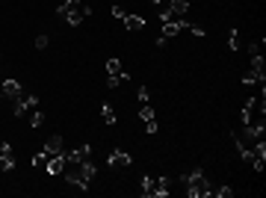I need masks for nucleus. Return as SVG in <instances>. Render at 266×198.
<instances>
[{
	"mask_svg": "<svg viewBox=\"0 0 266 198\" xmlns=\"http://www.w3.org/2000/svg\"><path fill=\"white\" fill-rule=\"evenodd\" d=\"M186 30H193V36H198V38H204V36H207V33H204V27H193V24H189Z\"/></svg>",
	"mask_w": 266,
	"mask_h": 198,
	"instance_id": "obj_27",
	"label": "nucleus"
},
{
	"mask_svg": "<svg viewBox=\"0 0 266 198\" xmlns=\"http://www.w3.org/2000/svg\"><path fill=\"white\" fill-rule=\"evenodd\" d=\"M145 130L154 136V133H157V118H154V122H145Z\"/></svg>",
	"mask_w": 266,
	"mask_h": 198,
	"instance_id": "obj_28",
	"label": "nucleus"
},
{
	"mask_svg": "<svg viewBox=\"0 0 266 198\" xmlns=\"http://www.w3.org/2000/svg\"><path fill=\"white\" fill-rule=\"evenodd\" d=\"M263 80H266V71H248V74H243V86H251V83H260L263 86Z\"/></svg>",
	"mask_w": 266,
	"mask_h": 198,
	"instance_id": "obj_15",
	"label": "nucleus"
},
{
	"mask_svg": "<svg viewBox=\"0 0 266 198\" xmlns=\"http://www.w3.org/2000/svg\"><path fill=\"white\" fill-rule=\"evenodd\" d=\"M148 3H154V6H166L169 0H148Z\"/></svg>",
	"mask_w": 266,
	"mask_h": 198,
	"instance_id": "obj_31",
	"label": "nucleus"
},
{
	"mask_svg": "<svg viewBox=\"0 0 266 198\" xmlns=\"http://www.w3.org/2000/svg\"><path fill=\"white\" fill-rule=\"evenodd\" d=\"M109 166L112 169H127L130 166V154L127 151H112L109 154Z\"/></svg>",
	"mask_w": 266,
	"mask_h": 198,
	"instance_id": "obj_10",
	"label": "nucleus"
},
{
	"mask_svg": "<svg viewBox=\"0 0 266 198\" xmlns=\"http://www.w3.org/2000/svg\"><path fill=\"white\" fill-rule=\"evenodd\" d=\"M65 180H68V186H74L77 192H86L89 189V183L95 180V175H98V169H95V163L92 160H83V163H71V166H65Z\"/></svg>",
	"mask_w": 266,
	"mask_h": 198,
	"instance_id": "obj_1",
	"label": "nucleus"
},
{
	"mask_svg": "<svg viewBox=\"0 0 266 198\" xmlns=\"http://www.w3.org/2000/svg\"><path fill=\"white\" fill-rule=\"evenodd\" d=\"M136 98H139V104H148V98H151V92H148V86H139V92H136Z\"/></svg>",
	"mask_w": 266,
	"mask_h": 198,
	"instance_id": "obj_23",
	"label": "nucleus"
},
{
	"mask_svg": "<svg viewBox=\"0 0 266 198\" xmlns=\"http://www.w3.org/2000/svg\"><path fill=\"white\" fill-rule=\"evenodd\" d=\"M213 195H216V198H231V195H234V189L225 183V186H216V189H213Z\"/></svg>",
	"mask_w": 266,
	"mask_h": 198,
	"instance_id": "obj_18",
	"label": "nucleus"
},
{
	"mask_svg": "<svg viewBox=\"0 0 266 198\" xmlns=\"http://www.w3.org/2000/svg\"><path fill=\"white\" fill-rule=\"evenodd\" d=\"M65 172V154H53L48 160V175H62Z\"/></svg>",
	"mask_w": 266,
	"mask_h": 198,
	"instance_id": "obj_12",
	"label": "nucleus"
},
{
	"mask_svg": "<svg viewBox=\"0 0 266 198\" xmlns=\"http://www.w3.org/2000/svg\"><path fill=\"white\" fill-rule=\"evenodd\" d=\"M139 118H142V122H154V109H151L148 104H142V109H139Z\"/></svg>",
	"mask_w": 266,
	"mask_h": 198,
	"instance_id": "obj_19",
	"label": "nucleus"
},
{
	"mask_svg": "<svg viewBox=\"0 0 266 198\" xmlns=\"http://www.w3.org/2000/svg\"><path fill=\"white\" fill-rule=\"evenodd\" d=\"M248 54H251V56H257V54H260V45H257V42H254V45H248Z\"/></svg>",
	"mask_w": 266,
	"mask_h": 198,
	"instance_id": "obj_30",
	"label": "nucleus"
},
{
	"mask_svg": "<svg viewBox=\"0 0 266 198\" xmlns=\"http://www.w3.org/2000/svg\"><path fill=\"white\" fill-rule=\"evenodd\" d=\"M15 169V151L9 142H0V172H12Z\"/></svg>",
	"mask_w": 266,
	"mask_h": 198,
	"instance_id": "obj_8",
	"label": "nucleus"
},
{
	"mask_svg": "<svg viewBox=\"0 0 266 198\" xmlns=\"http://www.w3.org/2000/svg\"><path fill=\"white\" fill-rule=\"evenodd\" d=\"M180 183L186 186V195L189 198H210L213 195V183L207 180V175L201 169H193V172L180 175Z\"/></svg>",
	"mask_w": 266,
	"mask_h": 198,
	"instance_id": "obj_2",
	"label": "nucleus"
},
{
	"mask_svg": "<svg viewBox=\"0 0 266 198\" xmlns=\"http://www.w3.org/2000/svg\"><path fill=\"white\" fill-rule=\"evenodd\" d=\"M122 74H124V71H122ZM122 74H109V77H106V86H109V89H116L119 80H122Z\"/></svg>",
	"mask_w": 266,
	"mask_h": 198,
	"instance_id": "obj_24",
	"label": "nucleus"
},
{
	"mask_svg": "<svg viewBox=\"0 0 266 198\" xmlns=\"http://www.w3.org/2000/svg\"><path fill=\"white\" fill-rule=\"evenodd\" d=\"M45 151H48V157H53V154H62V136H59V133H53V136L45 142Z\"/></svg>",
	"mask_w": 266,
	"mask_h": 198,
	"instance_id": "obj_14",
	"label": "nucleus"
},
{
	"mask_svg": "<svg viewBox=\"0 0 266 198\" xmlns=\"http://www.w3.org/2000/svg\"><path fill=\"white\" fill-rule=\"evenodd\" d=\"M189 24H186V18H180V21H169V24H163V38H175L180 30H186Z\"/></svg>",
	"mask_w": 266,
	"mask_h": 198,
	"instance_id": "obj_11",
	"label": "nucleus"
},
{
	"mask_svg": "<svg viewBox=\"0 0 266 198\" xmlns=\"http://www.w3.org/2000/svg\"><path fill=\"white\" fill-rule=\"evenodd\" d=\"M48 160H51V157H48V151H39V154L33 157V166H45Z\"/></svg>",
	"mask_w": 266,
	"mask_h": 198,
	"instance_id": "obj_21",
	"label": "nucleus"
},
{
	"mask_svg": "<svg viewBox=\"0 0 266 198\" xmlns=\"http://www.w3.org/2000/svg\"><path fill=\"white\" fill-rule=\"evenodd\" d=\"M12 104H15V107H12V112L21 118L24 112H30V109H35V107H39V98H35V95H21V98H15Z\"/></svg>",
	"mask_w": 266,
	"mask_h": 198,
	"instance_id": "obj_7",
	"label": "nucleus"
},
{
	"mask_svg": "<svg viewBox=\"0 0 266 198\" xmlns=\"http://www.w3.org/2000/svg\"><path fill=\"white\" fill-rule=\"evenodd\" d=\"M62 154H65V166H71V163H83V160H89V157H92V148H89V145H80V148L62 151Z\"/></svg>",
	"mask_w": 266,
	"mask_h": 198,
	"instance_id": "obj_9",
	"label": "nucleus"
},
{
	"mask_svg": "<svg viewBox=\"0 0 266 198\" xmlns=\"http://www.w3.org/2000/svg\"><path fill=\"white\" fill-rule=\"evenodd\" d=\"M42 122H45V115H42L39 109H33V115H30V125H33V127H42Z\"/></svg>",
	"mask_w": 266,
	"mask_h": 198,
	"instance_id": "obj_20",
	"label": "nucleus"
},
{
	"mask_svg": "<svg viewBox=\"0 0 266 198\" xmlns=\"http://www.w3.org/2000/svg\"><path fill=\"white\" fill-rule=\"evenodd\" d=\"M21 95H24V89H21V83H18V80H12V77L0 80V98L15 101V98H21Z\"/></svg>",
	"mask_w": 266,
	"mask_h": 198,
	"instance_id": "obj_6",
	"label": "nucleus"
},
{
	"mask_svg": "<svg viewBox=\"0 0 266 198\" xmlns=\"http://www.w3.org/2000/svg\"><path fill=\"white\" fill-rule=\"evenodd\" d=\"M251 68H254V71H263V56H260V54L251 56Z\"/></svg>",
	"mask_w": 266,
	"mask_h": 198,
	"instance_id": "obj_26",
	"label": "nucleus"
},
{
	"mask_svg": "<svg viewBox=\"0 0 266 198\" xmlns=\"http://www.w3.org/2000/svg\"><path fill=\"white\" fill-rule=\"evenodd\" d=\"M56 15H59L65 24H71V27H80V24L92 15V9L83 3V0H65V3L56 9Z\"/></svg>",
	"mask_w": 266,
	"mask_h": 198,
	"instance_id": "obj_3",
	"label": "nucleus"
},
{
	"mask_svg": "<svg viewBox=\"0 0 266 198\" xmlns=\"http://www.w3.org/2000/svg\"><path fill=\"white\" fill-rule=\"evenodd\" d=\"M186 12H189V0H169L166 6H160V21L163 24L180 21V18H186Z\"/></svg>",
	"mask_w": 266,
	"mask_h": 198,
	"instance_id": "obj_5",
	"label": "nucleus"
},
{
	"mask_svg": "<svg viewBox=\"0 0 266 198\" xmlns=\"http://www.w3.org/2000/svg\"><path fill=\"white\" fill-rule=\"evenodd\" d=\"M228 45H231V51L240 48V33H237V30H231V36H228Z\"/></svg>",
	"mask_w": 266,
	"mask_h": 198,
	"instance_id": "obj_22",
	"label": "nucleus"
},
{
	"mask_svg": "<svg viewBox=\"0 0 266 198\" xmlns=\"http://www.w3.org/2000/svg\"><path fill=\"white\" fill-rule=\"evenodd\" d=\"M106 74H122V62L112 56V59H106Z\"/></svg>",
	"mask_w": 266,
	"mask_h": 198,
	"instance_id": "obj_17",
	"label": "nucleus"
},
{
	"mask_svg": "<svg viewBox=\"0 0 266 198\" xmlns=\"http://www.w3.org/2000/svg\"><path fill=\"white\" fill-rule=\"evenodd\" d=\"M166 195H169V178L142 175V198H166Z\"/></svg>",
	"mask_w": 266,
	"mask_h": 198,
	"instance_id": "obj_4",
	"label": "nucleus"
},
{
	"mask_svg": "<svg viewBox=\"0 0 266 198\" xmlns=\"http://www.w3.org/2000/svg\"><path fill=\"white\" fill-rule=\"evenodd\" d=\"M112 15H116V18H119V21H122V18H124V15H127V12H124V9H122V6H112Z\"/></svg>",
	"mask_w": 266,
	"mask_h": 198,
	"instance_id": "obj_29",
	"label": "nucleus"
},
{
	"mask_svg": "<svg viewBox=\"0 0 266 198\" xmlns=\"http://www.w3.org/2000/svg\"><path fill=\"white\" fill-rule=\"evenodd\" d=\"M122 24H124L130 33H136V30H145V18H139V15H124V18H122Z\"/></svg>",
	"mask_w": 266,
	"mask_h": 198,
	"instance_id": "obj_13",
	"label": "nucleus"
},
{
	"mask_svg": "<svg viewBox=\"0 0 266 198\" xmlns=\"http://www.w3.org/2000/svg\"><path fill=\"white\" fill-rule=\"evenodd\" d=\"M35 48H39V51L48 48V36H45V33H42V36H35Z\"/></svg>",
	"mask_w": 266,
	"mask_h": 198,
	"instance_id": "obj_25",
	"label": "nucleus"
},
{
	"mask_svg": "<svg viewBox=\"0 0 266 198\" xmlns=\"http://www.w3.org/2000/svg\"><path fill=\"white\" fill-rule=\"evenodd\" d=\"M101 118H104V125H116V122H119V118H116V109H112L109 104L101 107Z\"/></svg>",
	"mask_w": 266,
	"mask_h": 198,
	"instance_id": "obj_16",
	"label": "nucleus"
}]
</instances>
